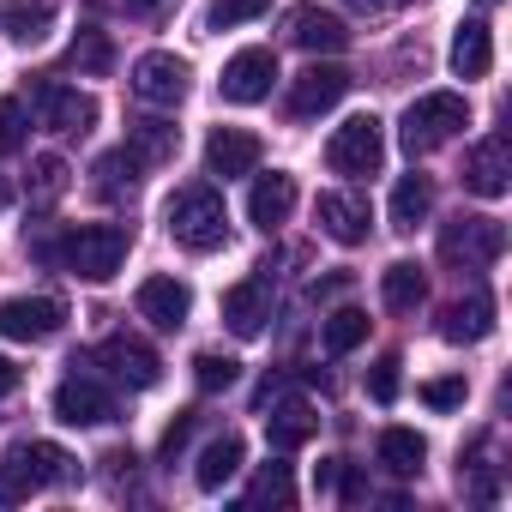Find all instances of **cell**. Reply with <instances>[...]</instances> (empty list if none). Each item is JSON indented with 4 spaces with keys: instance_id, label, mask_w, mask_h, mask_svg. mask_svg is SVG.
<instances>
[{
    "instance_id": "1",
    "label": "cell",
    "mask_w": 512,
    "mask_h": 512,
    "mask_svg": "<svg viewBox=\"0 0 512 512\" xmlns=\"http://www.w3.org/2000/svg\"><path fill=\"white\" fill-rule=\"evenodd\" d=\"M163 223H169V235H175L187 253H217V247L229 241V211H223V193H217V187H205V181L181 187V193L169 199Z\"/></svg>"
},
{
    "instance_id": "2",
    "label": "cell",
    "mask_w": 512,
    "mask_h": 512,
    "mask_svg": "<svg viewBox=\"0 0 512 512\" xmlns=\"http://www.w3.org/2000/svg\"><path fill=\"white\" fill-rule=\"evenodd\" d=\"M73 476V458L55 440H19L7 458H0V506H19L37 488H55Z\"/></svg>"
},
{
    "instance_id": "3",
    "label": "cell",
    "mask_w": 512,
    "mask_h": 512,
    "mask_svg": "<svg viewBox=\"0 0 512 512\" xmlns=\"http://www.w3.org/2000/svg\"><path fill=\"white\" fill-rule=\"evenodd\" d=\"M464 127H470V103H464L458 91H428V97H416V103L404 109L398 139H404L410 157H428V151H440L446 139H458Z\"/></svg>"
},
{
    "instance_id": "4",
    "label": "cell",
    "mask_w": 512,
    "mask_h": 512,
    "mask_svg": "<svg viewBox=\"0 0 512 512\" xmlns=\"http://www.w3.org/2000/svg\"><path fill=\"white\" fill-rule=\"evenodd\" d=\"M127 241L133 235L121 223H85V229H73L61 241V266L73 278H85V284H109L121 272V260H127Z\"/></svg>"
},
{
    "instance_id": "5",
    "label": "cell",
    "mask_w": 512,
    "mask_h": 512,
    "mask_svg": "<svg viewBox=\"0 0 512 512\" xmlns=\"http://www.w3.org/2000/svg\"><path fill=\"white\" fill-rule=\"evenodd\" d=\"M506 253V223L500 217H452L446 229H440V260L452 266V272H488L494 260Z\"/></svg>"
},
{
    "instance_id": "6",
    "label": "cell",
    "mask_w": 512,
    "mask_h": 512,
    "mask_svg": "<svg viewBox=\"0 0 512 512\" xmlns=\"http://www.w3.org/2000/svg\"><path fill=\"white\" fill-rule=\"evenodd\" d=\"M326 163H332L338 175H380V163H386V133H380V121H374V115H350V121L332 133Z\"/></svg>"
},
{
    "instance_id": "7",
    "label": "cell",
    "mask_w": 512,
    "mask_h": 512,
    "mask_svg": "<svg viewBox=\"0 0 512 512\" xmlns=\"http://www.w3.org/2000/svg\"><path fill=\"white\" fill-rule=\"evenodd\" d=\"M187 79H193L187 61L169 55V49H151V55L133 61V97L151 103V109H175V103L187 97Z\"/></svg>"
},
{
    "instance_id": "8",
    "label": "cell",
    "mask_w": 512,
    "mask_h": 512,
    "mask_svg": "<svg viewBox=\"0 0 512 512\" xmlns=\"http://www.w3.org/2000/svg\"><path fill=\"white\" fill-rule=\"evenodd\" d=\"M272 85H278V55L272 49H241V55H229V67L217 79L223 103H266Z\"/></svg>"
},
{
    "instance_id": "9",
    "label": "cell",
    "mask_w": 512,
    "mask_h": 512,
    "mask_svg": "<svg viewBox=\"0 0 512 512\" xmlns=\"http://www.w3.org/2000/svg\"><path fill=\"white\" fill-rule=\"evenodd\" d=\"M67 320V308L55 296H13V302H0V338H13V344H43L55 338Z\"/></svg>"
},
{
    "instance_id": "10",
    "label": "cell",
    "mask_w": 512,
    "mask_h": 512,
    "mask_svg": "<svg viewBox=\"0 0 512 512\" xmlns=\"http://www.w3.org/2000/svg\"><path fill=\"white\" fill-rule=\"evenodd\" d=\"M55 416H61L67 428H103V422L115 416V398H109L103 380H91V374H67V380L55 386Z\"/></svg>"
},
{
    "instance_id": "11",
    "label": "cell",
    "mask_w": 512,
    "mask_h": 512,
    "mask_svg": "<svg viewBox=\"0 0 512 512\" xmlns=\"http://www.w3.org/2000/svg\"><path fill=\"white\" fill-rule=\"evenodd\" d=\"M97 362L121 380V386H133V392H145V386H157V374H163V362H157V350L145 344V338H133V332H115V338H103V350H97Z\"/></svg>"
},
{
    "instance_id": "12",
    "label": "cell",
    "mask_w": 512,
    "mask_h": 512,
    "mask_svg": "<svg viewBox=\"0 0 512 512\" xmlns=\"http://www.w3.org/2000/svg\"><path fill=\"white\" fill-rule=\"evenodd\" d=\"M272 320V278H241L223 290V326L235 338H260Z\"/></svg>"
},
{
    "instance_id": "13",
    "label": "cell",
    "mask_w": 512,
    "mask_h": 512,
    "mask_svg": "<svg viewBox=\"0 0 512 512\" xmlns=\"http://www.w3.org/2000/svg\"><path fill=\"white\" fill-rule=\"evenodd\" d=\"M344 91H350V73L338 67V61H314L308 73H296V85H290V115H326V109H338L344 103Z\"/></svg>"
},
{
    "instance_id": "14",
    "label": "cell",
    "mask_w": 512,
    "mask_h": 512,
    "mask_svg": "<svg viewBox=\"0 0 512 512\" xmlns=\"http://www.w3.org/2000/svg\"><path fill=\"white\" fill-rule=\"evenodd\" d=\"M139 314H145L157 332H181V326H187V314H193V290H187L181 278L157 272V278H145V284H139Z\"/></svg>"
},
{
    "instance_id": "15",
    "label": "cell",
    "mask_w": 512,
    "mask_h": 512,
    "mask_svg": "<svg viewBox=\"0 0 512 512\" xmlns=\"http://www.w3.org/2000/svg\"><path fill=\"white\" fill-rule=\"evenodd\" d=\"M314 217H320V229H326L338 247H362V241H368V229H374V217H368V199H362V193H320Z\"/></svg>"
},
{
    "instance_id": "16",
    "label": "cell",
    "mask_w": 512,
    "mask_h": 512,
    "mask_svg": "<svg viewBox=\"0 0 512 512\" xmlns=\"http://www.w3.org/2000/svg\"><path fill=\"white\" fill-rule=\"evenodd\" d=\"M205 169L223 175V181L253 175V169H260V139H253L247 127H211V139H205Z\"/></svg>"
},
{
    "instance_id": "17",
    "label": "cell",
    "mask_w": 512,
    "mask_h": 512,
    "mask_svg": "<svg viewBox=\"0 0 512 512\" xmlns=\"http://www.w3.org/2000/svg\"><path fill=\"white\" fill-rule=\"evenodd\" d=\"M464 187L470 193H482V199H500L506 187H512V145L494 133V139H482L470 157H464Z\"/></svg>"
},
{
    "instance_id": "18",
    "label": "cell",
    "mask_w": 512,
    "mask_h": 512,
    "mask_svg": "<svg viewBox=\"0 0 512 512\" xmlns=\"http://www.w3.org/2000/svg\"><path fill=\"white\" fill-rule=\"evenodd\" d=\"M488 332H494V296L488 290H470V296L440 308V338L446 344H482Z\"/></svg>"
},
{
    "instance_id": "19",
    "label": "cell",
    "mask_w": 512,
    "mask_h": 512,
    "mask_svg": "<svg viewBox=\"0 0 512 512\" xmlns=\"http://www.w3.org/2000/svg\"><path fill=\"white\" fill-rule=\"evenodd\" d=\"M290 211H296V175L272 169V175L253 181V193H247V217L260 223L266 235H272V229H284V223H290Z\"/></svg>"
},
{
    "instance_id": "20",
    "label": "cell",
    "mask_w": 512,
    "mask_h": 512,
    "mask_svg": "<svg viewBox=\"0 0 512 512\" xmlns=\"http://www.w3.org/2000/svg\"><path fill=\"white\" fill-rule=\"evenodd\" d=\"M43 121L55 133H91L97 127V97L91 91H73V85H43Z\"/></svg>"
},
{
    "instance_id": "21",
    "label": "cell",
    "mask_w": 512,
    "mask_h": 512,
    "mask_svg": "<svg viewBox=\"0 0 512 512\" xmlns=\"http://www.w3.org/2000/svg\"><path fill=\"white\" fill-rule=\"evenodd\" d=\"M290 37H296V49H308V55H338V49L350 43L344 19L326 13V7H296V13H290Z\"/></svg>"
},
{
    "instance_id": "22",
    "label": "cell",
    "mask_w": 512,
    "mask_h": 512,
    "mask_svg": "<svg viewBox=\"0 0 512 512\" xmlns=\"http://www.w3.org/2000/svg\"><path fill=\"white\" fill-rule=\"evenodd\" d=\"M488 67H494V31H488V19H464L452 31V73L458 79H488Z\"/></svg>"
},
{
    "instance_id": "23",
    "label": "cell",
    "mask_w": 512,
    "mask_h": 512,
    "mask_svg": "<svg viewBox=\"0 0 512 512\" xmlns=\"http://www.w3.org/2000/svg\"><path fill=\"white\" fill-rule=\"evenodd\" d=\"M428 211H434V181L428 175H398V187H392V229L398 235H416L422 223H428Z\"/></svg>"
},
{
    "instance_id": "24",
    "label": "cell",
    "mask_w": 512,
    "mask_h": 512,
    "mask_svg": "<svg viewBox=\"0 0 512 512\" xmlns=\"http://www.w3.org/2000/svg\"><path fill=\"white\" fill-rule=\"evenodd\" d=\"M314 428H320V416H314V404H308V398H284V404H272V416H266V434H272V446H278V452L308 446V440H314Z\"/></svg>"
},
{
    "instance_id": "25",
    "label": "cell",
    "mask_w": 512,
    "mask_h": 512,
    "mask_svg": "<svg viewBox=\"0 0 512 512\" xmlns=\"http://www.w3.org/2000/svg\"><path fill=\"white\" fill-rule=\"evenodd\" d=\"M0 31H7L19 49H37L55 31V7L49 0H7V7H0Z\"/></svg>"
},
{
    "instance_id": "26",
    "label": "cell",
    "mask_w": 512,
    "mask_h": 512,
    "mask_svg": "<svg viewBox=\"0 0 512 512\" xmlns=\"http://www.w3.org/2000/svg\"><path fill=\"white\" fill-rule=\"evenodd\" d=\"M139 169H145V163H139L127 145H121V151H103L97 169H91V175H97L91 187H97L103 199H133V193H139Z\"/></svg>"
},
{
    "instance_id": "27",
    "label": "cell",
    "mask_w": 512,
    "mask_h": 512,
    "mask_svg": "<svg viewBox=\"0 0 512 512\" xmlns=\"http://www.w3.org/2000/svg\"><path fill=\"white\" fill-rule=\"evenodd\" d=\"M422 296H428L422 266L398 260V266H386V272H380V302H386L392 314H416V308H422Z\"/></svg>"
},
{
    "instance_id": "28",
    "label": "cell",
    "mask_w": 512,
    "mask_h": 512,
    "mask_svg": "<svg viewBox=\"0 0 512 512\" xmlns=\"http://www.w3.org/2000/svg\"><path fill=\"white\" fill-rule=\"evenodd\" d=\"M374 458H380L392 476H422L428 440H422L416 428H386V434H380V446H374Z\"/></svg>"
},
{
    "instance_id": "29",
    "label": "cell",
    "mask_w": 512,
    "mask_h": 512,
    "mask_svg": "<svg viewBox=\"0 0 512 512\" xmlns=\"http://www.w3.org/2000/svg\"><path fill=\"white\" fill-rule=\"evenodd\" d=\"M241 458H247L241 434H217V440L199 452V470H193V482H199V488H223V482L241 470Z\"/></svg>"
},
{
    "instance_id": "30",
    "label": "cell",
    "mask_w": 512,
    "mask_h": 512,
    "mask_svg": "<svg viewBox=\"0 0 512 512\" xmlns=\"http://www.w3.org/2000/svg\"><path fill=\"white\" fill-rule=\"evenodd\" d=\"M127 151H133L139 163H169V157L181 151V127L145 115V121H133V145H127Z\"/></svg>"
},
{
    "instance_id": "31",
    "label": "cell",
    "mask_w": 512,
    "mask_h": 512,
    "mask_svg": "<svg viewBox=\"0 0 512 512\" xmlns=\"http://www.w3.org/2000/svg\"><path fill=\"white\" fill-rule=\"evenodd\" d=\"M290 500H296L290 464H266L260 476H253V488H247V506H290Z\"/></svg>"
},
{
    "instance_id": "32",
    "label": "cell",
    "mask_w": 512,
    "mask_h": 512,
    "mask_svg": "<svg viewBox=\"0 0 512 512\" xmlns=\"http://www.w3.org/2000/svg\"><path fill=\"white\" fill-rule=\"evenodd\" d=\"M67 181H73V169L61 157H37L31 163V205H55L67 193Z\"/></svg>"
},
{
    "instance_id": "33",
    "label": "cell",
    "mask_w": 512,
    "mask_h": 512,
    "mask_svg": "<svg viewBox=\"0 0 512 512\" xmlns=\"http://www.w3.org/2000/svg\"><path fill=\"white\" fill-rule=\"evenodd\" d=\"M362 338H368V314H362V308H338V314L326 320V350H332V356H350Z\"/></svg>"
},
{
    "instance_id": "34",
    "label": "cell",
    "mask_w": 512,
    "mask_h": 512,
    "mask_svg": "<svg viewBox=\"0 0 512 512\" xmlns=\"http://www.w3.org/2000/svg\"><path fill=\"white\" fill-rule=\"evenodd\" d=\"M260 13H272V0H211L205 31H235V25H253Z\"/></svg>"
},
{
    "instance_id": "35",
    "label": "cell",
    "mask_w": 512,
    "mask_h": 512,
    "mask_svg": "<svg viewBox=\"0 0 512 512\" xmlns=\"http://www.w3.org/2000/svg\"><path fill=\"white\" fill-rule=\"evenodd\" d=\"M193 380H199V392H229V386L241 380V362L205 350V356H193Z\"/></svg>"
},
{
    "instance_id": "36",
    "label": "cell",
    "mask_w": 512,
    "mask_h": 512,
    "mask_svg": "<svg viewBox=\"0 0 512 512\" xmlns=\"http://www.w3.org/2000/svg\"><path fill=\"white\" fill-rule=\"evenodd\" d=\"M31 139V121H25V103L19 97H0V157H19Z\"/></svg>"
},
{
    "instance_id": "37",
    "label": "cell",
    "mask_w": 512,
    "mask_h": 512,
    "mask_svg": "<svg viewBox=\"0 0 512 512\" xmlns=\"http://www.w3.org/2000/svg\"><path fill=\"white\" fill-rule=\"evenodd\" d=\"M79 73H109L115 67V49H109V37L103 31H79V43H73V55H67Z\"/></svg>"
},
{
    "instance_id": "38",
    "label": "cell",
    "mask_w": 512,
    "mask_h": 512,
    "mask_svg": "<svg viewBox=\"0 0 512 512\" xmlns=\"http://www.w3.org/2000/svg\"><path fill=\"white\" fill-rule=\"evenodd\" d=\"M464 398H470L464 374H440V380L422 386V404H428V410H464Z\"/></svg>"
},
{
    "instance_id": "39",
    "label": "cell",
    "mask_w": 512,
    "mask_h": 512,
    "mask_svg": "<svg viewBox=\"0 0 512 512\" xmlns=\"http://www.w3.org/2000/svg\"><path fill=\"white\" fill-rule=\"evenodd\" d=\"M398 368H404L398 356H380V362L368 368V392H374V404H392V398H398Z\"/></svg>"
},
{
    "instance_id": "40",
    "label": "cell",
    "mask_w": 512,
    "mask_h": 512,
    "mask_svg": "<svg viewBox=\"0 0 512 512\" xmlns=\"http://www.w3.org/2000/svg\"><path fill=\"white\" fill-rule=\"evenodd\" d=\"M332 494H338L344 506H362V500H368V482H362L350 464H338V488H332Z\"/></svg>"
},
{
    "instance_id": "41",
    "label": "cell",
    "mask_w": 512,
    "mask_h": 512,
    "mask_svg": "<svg viewBox=\"0 0 512 512\" xmlns=\"http://www.w3.org/2000/svg\"><path fill=\"white\" fill-rule=\"evenodd\" d=\"M193 422H199V416H193V410H181V416H175V422H169V434H163V458H175V452H181V446H187V434H193Z\"/></svg>"
},
{
    "instance_id": "42",
    "label": "cell",
    "mask_w": 512,
    "mask_h": 512,
    "mask_svg": "<svg viewBox=\"0 0 512 512\" xmlns=\"http://www.w3.org/2000/svg\"><path fill=\"white\" fill-rule=\"evenodd\" d=\"M121 7H127V13H133V19H157V13H163V7H169V0H121Z\"/></svg>"
},
{
    "instance_id": "43",
    "label": "cell",
    "mask_w": 512,
    "mask_h": 512,
    "mask_svg": "<svg viewBox=\"0 0 512 512\" xmlns=\"http://www.w3.org/2000/svg\"><path fill=\"white\" fill-rule=\"evenodd\" d=\"M19 392V368H13V356H0V398H13Z\"/></svg>"
},
{
    "instance_id": "44",
    "label": "cell",
    "mask_w": 512,
    "mask_h": 512,
    "mask_svg": "<svg viewBox=\"0 0 512 512\" xmlns=\"http://www.w3.org/2000/svg\"><path fill=\"white\" fill-rule=\"evenodd\" d=\"M338 464H344V458H326V464L314 470V482H320V494H332V488H338Z\"/></svg>"
},
{
    "instance_id": "45",
    "label": "cell",
    "mask_w": 512,
    "mask_h": 512,
    "mask_svg": "<svg viewBox=\"0 0 512 512\" xmlns=\"http://www.w3.org/2000/svg\"><path fill=\"white\" fill-rule=\"evenodd\" d=\"M350 7H356V13H386L392 0H350Z\"/></svg>"
},
{
    "instance_id": "46",
    "label": "cell",
    "mask_w": 512,
    "mask_h": 512,
    "mask_svg": "<svg viewBox=\"0 0 512 512\" xmlns=\"http://www.w3.org/2000/svg\"><path fill=\"white\" fill-rule=\"evenodd\" d=\"M0 205H7V187H0Z\"/></svg>"
}]
</instances>
